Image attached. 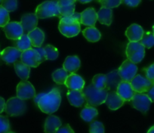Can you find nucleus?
I'll return each instance as SVG.
<instances>
[{"label": "nucleus", "instance_id": "1", "mask_svg": "<svg viewBox=\"0 0 154 133\" xmlns=\"http://www.w3.org/2000/svg\"><path fill=\"white\" fill-rule=\"evenodd\" d=\"M61 103V94L59 88H54L48 93H43L37 106L43 113L52 114L58 110Z\"/></svg>", "mask_w": 154, "mask_h": 133}, {"label": "nucleus", "instance_id": "2", "mask_svg": "<svg viewBox=\"0 0 154 133\" xmlns=\"http://www.w3.org/2000/svg\"><path fill=\"white\" fill-rule=\"evenodd\" d=\"M81 13H75L69 17H61L59 22L58 29L61 34L71 38L77 36L81 30Z\"/></svg>", "mask_w": 154, "mask_h": 133}, {"label": "nucleus", "instance_id": "3", "mask_svg": "<svg viewBox=\"0 0 154 133\" xmlns=\"http://www.w3.org/2000/svg\"><path fill=\"white\" fill-rule=\"evenodd\" d=\"M108 90L106 88L100 89L92 85H88L82 89L84 95L85 97V104L88 105L97 107L100 104L105 103L106 96H107Z\"/></svg>", "mask_w": 154, "mask_h": 133}, {"label": "nucleus", "instance_id": "4", "mask_svg": "<svg viewBox=\"0 0 154 133\" xmlns=\"http://www.w3.org/2000/svg\"><path fill=\"white\" fill-rule=\"evenodd\" d=\"M35 14L39 19H45L51 17H60L59 5L56 0L45 1L37 6Z\"/></svg>", "mask_w": 154, "mask_h": 133}, {"label": "nucleus", "instance_id": "5", "mask_svg": "<svg viewBox=\"0 0 154 133\" xmlns=\"http://www.w3.org/2000/svg\"><path fill=\"white\" fill-rule=\"evenodd\" d=\"M26 110V104L24 100L18 97H11L5 103V111L10 116H20L25 113Z\"/></svg>", "mask_w": 154, "mask_h": 133}, {"label": "nucleus", "instance_id": "6", "mask_svg": "<svg viewBox=\"0 0 154 133\" xmlns=\"http://www.w3.org/2000/svg\"><path fill=\"white\" fill-rule=\"evenodd\" d=\"M127 58L134 63L141 61L145 56V47L140 42H129L125 51Z\"/></svg>", "mask_w": 154, "mask_h": 133}, {"label": "nucleus", "instance_id": "7", "mask_svg": "<svg viewBox=\"0 0 154 133\" xmlns=\"http://www.w3.org/2000/svg\"><path fill=\"white\" fill-rule=\"evenodd\" d=\"M137 66L130 60H125L118 69V73L122 81L131 82L137 75Z\"/></svg>", "mask_w": 154, "mask_h": 133}, {"label": "nucleus", "instance_id": "8", "mask_svg": "<svg viewBox=\"0 0 154 133\" xmlns=\"http://www.w3.org/2000/svg\"><path fill=\"white\" fill-rule=\"evenodd\" d=\"M130 101L134 108L143 113H146V112L149 110L151 103H152L150 98L148 97L147 94L137 92H135Z\"/></svg>", "mask_w": 154, "mask_h": 133}, {"label": "nucleus", "instance_id": "9", "mask_svg": "<svg viewBox=\"0 0 154 133\" xmlns=\"http://www.w3.org/2000/svg\"><path fill=\"white\" fill-rule=\"evenodd\" d=\"M17 97L22 100L33 98L35 95V90L33 85L26 80H22L18 83L16 88Z\"/></svg>", "mask_w": 154, "mask_h": 133}, {"label": "nucleus", "instance_id": "10", "mask_svg": "<svg viewBox=\"0 0 154 133\" xmlns=\"http://www.w3.org/2000/svg\"><path fill=\"white\" fill-rule=\"evenodd\" d=\"M130 82L133 90L137 93L147 92L148 90L153 85L152 81L148 79L146 76H143L140 74L136 75Z\"/></svg>", "mask_w": 154, "mask_h": 133}, {"label": "nucleus", "instance_id": "11", "mask_svg": "<svg viewBox=\"0 0 154 133\" xmlns=\"http://www.w3.org/2000/svg\"><path fill=\"white\" fill-rule=\"evenodd\" d=\"M20 59L22 62L30 67H37L42 63L40 55L35 48H29L22 51Z\"/></svg>", "mask_w": 154, "mask_h": 133}, {"label": "nucleus", "instance_id": "12", "mask_svg": "<svg viewBox=\"0 0 154 133\" xmlns=\"http://www.w3.org/2000/svg\"><path fill=\"white\" fill-rule=\"evenodd\" d=\"M4 32L8 39L16 40L23 34V29L20 22H8L4 26Z\"/></svg>", "mask_w": 154, "mask_h": 133}, {"label": "nucleus", "instance_id": "13", "mask_svg": "<svg viewBox=\"0 0 154 133\" xmlns=\"http://www.w3.org/2000/svg\"><path fill=\"white\" fill-rule=\"evenodd\" d=\"M21 53L22 51L15 47H7L2 51L0 54V57L5 63L9 64L17 61V59L20 58L21 56Z\"/></svg>", "mask_w": 154, "mask_h": 133}, {"label": "nucleus", "instance_id": "14", "mask_svg": "<svg viewBox=\"0 0 154 133\" xmlns=\"http://www.w3.org/2000/svg\"><path fill=\"white\" fill-rule=\"evenodd\" d=\"M85 80L82 76L75 74V73H70L69 75H68L64 85L69 89L82 91L85 87Z\"/></svg>", "mask_w": 154, "mask_h": 133}, {"label": "nucleus", "instance_id": "15", "mask_svg": "<svg viewBox=\"0 0 154 133\" xmlns=\"http://www.w3.org/2000/svg\"><path fill=\"white\" fill-rule=\"evenodd\" d=\"M38 17L36 14L29 13V14H25L22 16L20 24L23 27V32H29L36 28L38 24Z\"/></svg>", "mask_w": 154, "mask_h": 133}, {"label": "nucleus", "instance_id": "16", "mask_svg": "<svg viewBox=\"0 0 154 133\" xmlns=\"http://www.w3.org/2000/svg\"><path fill=\"white\" fill-rule=\"evenodd\" d=\"M68 101L71 105L76 107H80L85 104V97L82 91L69 89L66 93Z\"/></svg>", "mask_w": 154, "mask_h": 133}, {"label": "nucleus", "instance_id": "17", "mask_svg": "<svg viewBox=\"0 0 154 133\" xmlns=\"http://www.w3.org/2000/svg\"><path fill=\"white\" fill-rule=\"evenodd\" d=\"M116 91L125 101H131L134 94H135V91L131 87V82H125V81H122L119 84Z\"/></svg>", "mask_w": 154, "mask_h": 133}, {"label": "nucleus", "instance_id": "18", "mask_svg": "<svg viewBox=\"0 0 154 133\" xmlns=\"http://www.w3.org/2000/svg\"><path fill=\"white\" fill-rule=\"evenodd\" d=\"M124 102H125V101L116 91H109L107 93L106 101H105V103L107 105V107L112 110H116L120 108L124 104Z\"/></svg>", "mask_w": 154, "mask_h": 133}, {"label": "nucleus", "instance_id": "19", "mask_svg": "<svg viewBox=\"0 0 154 133\" xmlns=\"http://www.w3.org/2000/svg\"><path fill=\"white\" fill-rule=\"evenodd\" d=\"M143 28L137 23H133L127 28L125 36L130 42H140L143 35Z\"/></svg>", "mask_w": 154, "mask_h": 133}, {"label": "nucleus", "instance_id": "20", "mask_svg": "<svg viewBox=\"0 0 154 133\" xmlns=\"http://www.w3.org/2000/svg\"><path fill=\"white\" fill-rule=\"evenodd\" d=\"M97 20V12L93 8H88L81 13L82 24L88 26H94Z\"/></svg>", "mask_w": 154, "mask_h": 133}, {"label": "nucleus", "instance_id": "21", "mask_svg": "<svg viewBox=\"0 0 154 133\" xmlns=\"http://www.w3.org/2000/svg\"><path fill=\"white\" fill-rule=\"evenodd\" d=\"M27 36L30 40L32 46H34L35 48L42 46L45 40V33L39 28H35L33 30L28 32Z\"/></svg>", "mask_w": 154, "mask_h": 133}, {"label": "nucleus", "instance_id": "22", "mask_svg": "<svg viewBox=\"0 0 154 133\" xmlns=\"http://www.w3.org/2000/svg\"><path fill=\"white\" fill-rule=\"evenodd\" d=\"M61 125V120L59 117L54 115H50L45 119L44 131L45 133H55Z\"/></svg>", "mask_w": 154, "mask_h": 133}, {"label": "nucleus", "instance_id": "23", "mask_svg": "<svg viewBox=\"0 0 154 133\" xmlns=\"http://www.w3.org/2000/svg\"><path fill=\"white\" fill-rule=\"evenodd\" d=\"M80 66L81 61L78 56H68L63 62V68L70 73H74L80 68Z\"/></svg>", "mask_w": 154, "mask_h": 133}, {"label": "nucleus", "instance_id": "24", "mask_svg": "<svg viewBox=\"0 0 154 133\" xmlns=\"http://www.w3.org/2000/svg\"><path fill=\"white\" fill-rule=\"evenodd\" d=\"M14 70L17 76L22 80H27L30 73V66L25 64L21 60H17L14 63Z\"/></svg>", "mask_w": 154, "mask_h": 133}, {"label": "nucleus", "instance_id": "25", "mask_svg": "<svg viewBox=\"0 0 154 133\" xmlns=\"http://www.w3.org/2000/svg\"><path fill=\"white\" fill-rule=\"evenodd\" d=\"M106 76V89H116L117 88L119 84L122 82V79L118 73V70H113L108 73Z\"/></svg>", "mask_w": 154, "mask_h": 133}, {"label": "nucleus", "instance_id": "26", "mask_svg": "<svg viewBox=\"0 0 154 133\" xmlns=\"http://www.w3.org/2000/svg\"><path fill=\"white\" fill-rule=\"evenodd\" d=\"M97 20L101 24L110 26L112 21V11L110 8H101L97 12Z\"/></svg>", "mask_w": 154, "mask_h": 133}, {"label": "nucleus", "instance_id": "27", "mask_svg": "<svg viewBox=\"0 0 154 133\" xmlns=\"http://www.w3.org/2000/svg\"><path fill=\"white\" fill-rule=\"evenodd\" d=\"M97 115H98V111L97 109L93 106L88 105V104L85 106L80 113L81 118L87 122H92L94 118L97 117Z\"/></svg>", "mask_w": 154, "mask_h": 133}, {"label": "nucleus", "instance_id": "28", "mask_svg": "<svg viewBox=\"0 0 154 133\" xmlns=\"http://www.w3.org/2000/svg\"><path fill=\"white\" fill-rule=\"evenodd\" d=\"M84 37L88 41L91 42H96L101 38V33L94 26H88L82 31Z\"/></svg>", "mask_w": 154, "mask_h": 133}, {"label": "nucleus", "instance_id": "29", "mask_svg": "<svg viewBox=\"0 0 154 133\" xmlns=\"http://www.w3.org/2000/svg\"><path fill=\"white\" fill-rule=\"evenodd\" d=\"M14 41V45L15 46V48H17V49H19L21 51L29 49L32 47L31 42L29 40V37H28L27 34H24L23 33L19 39Z\"/></svg>", "mask_w": 154, "mask_h": 133}, {"label": "nucleus", "instance_id": "30", "mask_svg": "<svg viewBox=\"0 0 154 133\" xmlns=\"http://www.w3.org/2000/svg\"><path fill=\"white\" fill-rule=\"evenodd\" d=\"M68 76V73L66 70L63 68H60L56 70L52 73V79L57 84L63 85L66 82V79Z\"/></svg>", "mask_w": 154, "mask_h": 133}, {"label": "nucleus", "instance_id": "31", "mask_svg": "<svg viewBox=\"0 0 154 133\" xmlns=\"http://www.w3.org/2000/svg\"><path fill=\"white\" fill-rule=\"evenodd\" d=\"M92 85L100 89L106 88V76L105 74H97L93 77Z\"/></svg>", "mask_w": 154, "mask_h": 133}, {"label": "nucleus", "instance_id": "32", "mask_svg": "<svg viewBox=\"0 0 154 133\" xmlns=\"http://www.w3.org/2000/svg\"><path fill=\"white\" fill-rule=\"evenodd\" d=\"M140 43L146 48H150L154 45V35L151 32H144L140 41Z\"/></svg>", "mask_w": 154, "mask_h": 133}, {"label": "nucleus", "instance_id": "33", "mask_svg": "<svg viewBox=\"0 0 154 133\" xmlns=\"http://www.w3.org/2000/svg\"><path fill=\"white\" fill-rule=\"evenodd\" d=\"M45 51L46 52L47 60H55L57 58L59 55V51L57 48L51 45H46L45 47Z\"/></svg>", "mask_w": 154, "mask_h": 133}, {"label": "nucleus", "instance_id": "34", "mask_svg": "<svg viewBox=\"0 0 154 133\" xmlns=\"http://www.w3.org/2000/svg\"><path fill=\"white\" fill-rule=\"evenodd\" d=\"M59 12H60V18L65 17H69V16H71L75 12V4L65 5V6L59 5Z\"/></svg>", "mask_w": 154, "mask_h": 133}, {"label": "nucleus", "instance_id": "35", "mask_svg": "<svg viewBox=\"0 0 154 133\" xmlns=\"http://www.w3.org/2000/svg\"><path fill=\"white\" fill-rule=\"evenodd\" d=\"M102 8H117L122 3V0H98Z\"/></svg>", "mask_w": 154, "mask_h": 133}, {"label": "nucleus", "instance_id": "36", "mask_svg": "<svg viewBox=\"0 0 154 133\" xmlns=\"http://www.w3.org/2000/svg\"><path fill=\"white\" fill-rule=\"evenodd\" d=\"M11 131L9 119L7 116L0 115V133H8Z\"/></svg>", "mask_w": 154, "mask_h": 133}, {"label": "nucleus", "instance_id": "37", "mask_svg": "<svg viewBox=\"0 0 154 133\" xmlns=\"http://www.w3.org/2000/svg\"><path fill=\"white\" fill-rule=\"evenodd\" d=\"M90 133H104L103 124L100 121H92L89 126Z\"/></svg>", "mask_w": 154, "mask_h": 133}, {"label": "nucleus", "instance_id": "38", "mask_svg": "<svg viewBox=\"0 0 154 133\" xmlns=\"http://www.w3.org/2000/svg\"><path fill=\"white\" fill-rule=\"evenodd\" d=\"M10 17L8 11L5 8L0 5V26L4 27L9 22Z\"/></svg>", "mask_w": 154, "mask_h": 133}, {"label": "nucleus", "instance_id": "39", "mask_svg": "<svg viewBox=\"0 0 154 133\" xmlns=\"http://www.w3.org/2000/svg\"><path fill=\"white\" fill-rule=\"evenodd\" d=\"M2 6L5 8L8 12L14 11L17 8V0H2Z\"/></svg>", "mask_w": 154, "mask_h": 133}, {"label": "nucleus", "instance_id": "40", "mask_svg": "<svg viewBox=\"0 0 154 133\" xmlns=\"http://www.w3.org/2000/svg\"><path fill=\"white\" fill-rule=\"evenodd\" d=\"M143 72H144L145 76L154 83V63L143 69Z\"/></svg>", "mask_w": 154, "mask_h": 133}, {"label": "nucleus", "instance_id": "41", "mask_svg": "<svg viewBox=\"0 0 154 133\" xmlns=\"http://www.w3.org/2000/svg\"><path fill=\"white\" fill-rule=\"evenodd\" d=\"M55 133H75L72 128H71L69 124H65L63 126H60L58 129L57 130Z\"/></svg>", "mask_w": 154, "mask_h": 133}, {"label": "nucleus", "instance_id": "42", "mask_svg": "<svg viewBox=\"0 0 154 133\" xmlns=\"http://www.w3.org/2000/svg\"><path fill=\"white\" fill-rule=\"evenodd\" d=\"M35 49L38 51L39 55H40L41 61H42V63L47 60V55H46V52H45V48H42V47H36V48H35Z\"/></svg>", "mask_w": 154, "mask_h": 133}, {"label": "nucleus", "instance_id": "43", "mask_svg": "<svg viewBox=\"0 0 154 133\" xmlns=\"http://www.w3.org/2000/svg\"><path fill=\"white\" fill-rule=\"evenodd\" d=\"M140 2L141 0H122V3L129 7H137Z\"/></svg>", "mask_w": 154, "mask_h": 133}, {"label": "nucleus", "instance_id": "44", "mask_svg": "<svg viewBox=\"0 0 154 133\" xmlns=\"http://www.w3.org/2000/svg\"><path fill=\"white\" fill-rule=\"evenodd\" d=\"M58 3V5L60 6H65V5H69L75 4L77 0H56Z\"/></svg>", "mask_w": 154, "mask_h": 133}, {"label": "nucleus", "instance_id": "45", "mask_svg": "<svg viewBox=\"0 0 154 133\" xmlns=\"http://www.w3.org/2000/svg\"><path fill=\"white\" fill-rule=\"evenodd\" d=\"M147 94L148 97L150 98L151 101H152V102H154V83L153 85L151 86V88L148 90L147 94Z\"/></svg>", "mask_w": 154, "mask_h": 133}, {"label": "nucleus", "instance_id": "46", "mask_svg": "<svg viewBox=\"0 0 154 133\" xmlns=\"http://www.w3.org/2000/svg\"><path fill=\"white\" fill-rule=\"evenodd\" d=\"M5 103L6 102L5 101V99L3 97H0V113H2L5 110Z\"/></svg>", "mask_w": 154, "mask_h": 133}, {"label": "nucleus", "instance_id": "47", "mask_svg": "<svg viewBox=\"0 0 154 133\" xmlns=\"http://www.w3.org/2000/svg\"><path fill=\"white\" fill-rule=\"evenodd\" d=\"M78 1L82 4H85V3H88V2H91V1H93V0H78Z\"/></svg>", "mask_w": 154, "mask_h": 133}, {"label": "nucleus", "instance_id": "48", "mask_svg": "<svg viewBox=\"0 0 154 133\" xmlns=\"http://www.w3.org/2000/svg\"><path fill=\"white\" fill-rule=\"evenodd\" d=\"M147 133H154V125H152V127L149 128V129L148 130Z\"/></svg>", "mask_w": 154, "mask_h": 133}, {"label": "nucleus", "instance_id": "49", "mask_svg": "<svg viewBox=\"0 0 154 133\" xmlns=\"http://www.w3.org/2000/svg\"><path fill=\"white\" fill-rule=\"evenodd\" d=\"M152 33H153V35H154V25H153V26H152Z\"/></svg>", "mask_w": 154, "mask_h": 133}, {"label": "nucleus", "instance_id": "50", "mask_svg": "<svg viewBox=\"0 0 154 133\" xmlns=\"http://www.w3.org/2000/svg\"><path fill=\"white\" fill-rule=\"evenodd\" d=\"M8 133H15V132H13V131H10L9 132H8Z\"/></svg>", "mask_w": 154, "mask_h": 133}, {"label": "nucleus", "instance_id": "51", "mask_svg": "<svg viewBox=\"0 0 154 133\" xmlns=\"http://www.w3.org/2000/svg\"><path fill=\"white\" fill-rule=\"evenodd\" d=\"M1 1H2V0H0V2H1Z\"/></svg>", "mask_w": 154, "mask_h": 133}, {"label": "nucleus", "instance_id": "52", "mask_svg": "<svg viewBox=\"0 0 154 133\" xmlns=\"http://www.w3.org/2000/svg\"><path fill=\"white\" fill-rule=\"evenodd\" d=\"M0 54H1V52H0Z\"/></svg>", "mask_w": 154, "mask_h": 133}]
</instances>
